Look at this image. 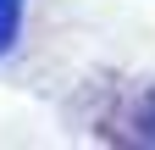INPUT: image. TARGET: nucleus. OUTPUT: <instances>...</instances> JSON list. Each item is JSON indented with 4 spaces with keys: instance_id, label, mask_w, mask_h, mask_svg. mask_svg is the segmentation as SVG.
<instances>
[{
    "instance_id": "nucleus-1",
    "label": "nucleus",
    "mask_w": 155,
    "mask_h": 150,
    "mask_svg": "<svg viewBox=\"0 0 155 150\" xmlns=\"http://www.w3.org/2000/svg\"><path fill=\"white\" fill-rule=\"evenodd\" d=\"M17 28H22V0H0V56L11 50Z\"/></svg>"
}]
</instances>
